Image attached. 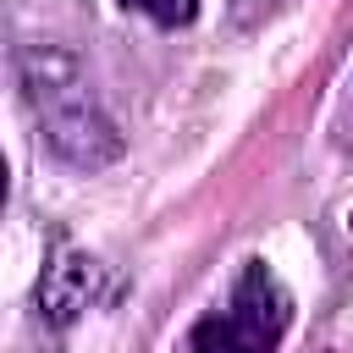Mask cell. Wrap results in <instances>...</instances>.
Listing matches in <instances>:
<instances>
[{
    "mask_svg": "<svg viewBox=\"0 0 353 353\" xmlns=\"http://www.w3.org/2000/svg\"><path fill=\"white\" fill-rule=\"evenodd\" d=\"M292 320V298L265 259H248L232 298L193 325V353H276Z\"/></svg>",
    "mask_w": 353,
    "mask_h": 353,
    "instance_id": "7a4b0ae2",
    "label": "cell"
},
{
    "mask_svg": "<svg viewBox=\"0 0 353 353\" xmlns=\"http://www.w3.org/2000/svg\"><path fill=\"white\" fill-rule=\"evenodd\" d=\"M94 292H99V259L83 254V248H61L39 276V320L66 331L94 303Z\"/></svg>",
    "mask_w": 353,
    "mask_h": 353,
    "instance_id": "3957f363",
    "label": "cell"
},
{
    "mask_svg": "<svg viewBox=\"0 0 353 353\" xmlns=\"http://www.w3.org/2000/svg\"><path fill=\"white\" fill-rule=\"evenodd\" d=\"M0 204H6V154H0Z\"/></svg>",
    "mask_w": 353,
    "mask_h": 353,
    "instance_id": "5b68a950",
    "label": "cell"
},
{
    "mask_svg": "<svg viewBox=\"0 0 353 353\" xmlns=\"http://www.w3.org/2000/svg\"><path fill=\"white\" fill-rule=\"evenodd\" d=\"M17 77H22V99L33 110V127L61 165L105 171L121 160V149H127L121 127L110 121L105 99L94 94L88 72L77 66V55H66L61 44H22Z\"/></svg>",
    "mask_w": 353,
    "mask_h": 353,
    "instance_id": "6da1fadb",
    "label": "cell"
},
{
    "mask_svg": "<svg viewBox=\"0 0 353 353\" xmlns=\"http://www.w3.org/2000/svg\"><path fill=\"white\" fill-rule=\"evenodd\" d=\"M314 353H336V347H314Z\"/></svg>",
    "mask_w": 353,
    "mask_h": 353,
    "instance_id": "8992f818",
    "label": "cell"
},
{
    "mask_svg": "<svg viewBox=\"0 0 353 353\" xmlns=\"http://www.w3.org/2000/svg\"><path fill=\"white\" fill-rule=\"evenodd\" d=\"M121 6L143 11L154 28H188V22L199 17V0H121Z\"/></svg>",
    "mask_w": 353,
    "mask_h": 353,
    "instance_id": "277c9868",
    "label": "cell"
}]
</instances>
